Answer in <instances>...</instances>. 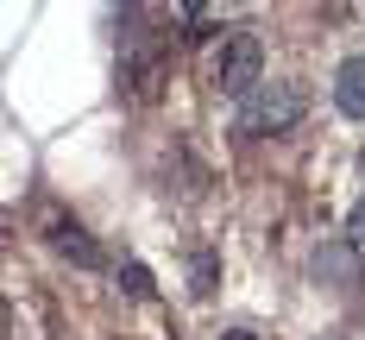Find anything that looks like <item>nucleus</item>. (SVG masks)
I'll use <instances>...</instances> for the list:
<instances>
[{"label":"nucleus","instance_id":"obj_1","mask_svg":"<svg viewBox=\"0 0 365 340\" xmlns=\"http://www.w3.org/2000/svg\"><path fill=\"white\" fill-rule=\"evenodd\" d=\"M302 113H309V88L302 82H258L240 101V133L246 139H277V133L302 126Z\"/></svg>","mask_w":365,"mask_h":340},{"label":"nucleus","instance_id":"obj_3","mask_svg":"<svg viewBox=\"0 0 365 340\" xmlns=\"http://www.w3.org/2000/svg\"><path fill=\"white\" fill-rule=\"evenodd\" d=\"M309 277L315 284H328V290H359V277H365V252L340 233V239H322L315 246V259H309Z\"/></svg>","mask_w":365,"mask_h":340},{"label":"nucleus","instance_id":"obj_6","mask_svg":"<svg viewBox=\"0 0 365 340\" xmlns=\"http://www.w3.org/2000/svg\"><path fill=\"white\" fill-rule=\"evenodd\" d=\"M120 290H126L133 302H151V297H158V284H151V271L139 259H120Z\"/></svg>","mask_w":365,"mask_h":340},{"label":"nucleus","instance_id":"obj_5","mask_svg":"<svg viewBox=\"0 0 365 340\" xmlns=\"http://www.w3.org/2000/svg\"><path fill=\"white\" fill-rule=\"evenodd\" d=\"M334 108L346 120H365V57H346L334 70Z\"/></svg>","mask_w":365,"mask_h":340},{"label":"nucleus","instance_id":"obj_9","mask_svg":"<svg viewBox=\"0 0 365 340\" xmlns=\"http://www.w3.org/2000/svg\"><path fill=\"white\" fill-rule=\"evenodd\" d=\"M182 13H189V19H202V13H208V0H177Z\"/></svg>","mask_w":365,"mask_h":340},{"label":"nucleus","instance_id":"obj_2","mask_svg":"<svg viewBox=\"0 0 365 340\" xmlns=\"http://www.w3.org/2000/svg\"><path fill=\"white\" fill-rule=\"evenodd\" d=\"M215 82H220L227 101H246L258 82H264V44L252 32H233L227 51H220V63H215Z\"/></svg>","mask_w":365,"mask_h":340},{"label":"nucleus","instance_id":"obj_7","mask_svg":"<svg viewBox=\"0 0 365 340\" xmlns=\"http://www.w3.org/2000/svg\"><path fill=\"white\" fill-rule=\"evenodd\" d=\"M189 290H195V297L215 290V252H195V259H189Z\"/></svg>","mask_w":365,"mask_h":340},{"label":"nucleus","instance_id":"obj_10","mask_svg":"<svg viewBox=\"0 0 365 340\" xmlns=\"http://www.w3.org/2000/svg\"><path fill=\"white\" fill-rule=\"evenodd\" d=\"M220 340H258V334H252V328H227Z\"/></svg>","mask_w":365,"mask_h":340},{"label":"nucleus","instance_id":"obj_8","mask_svg":"<svg viewBox=\"0 0 365 340\" xmlns=\"http://www.w3.org/2000/svg\"><path fill=\"white\" fill-rule=\"evenodd\" d=\"M346 239H353V246L365 252V195L353 202V215H346Z\"/></svg>","mask_w":365,"mask_h":340},{"label":"nucleus","instance_id":"obj_4","mask_svg":"<svg viewBox=\"0 0 365 340\" xmlns=\"http://www.w3.org/2000/svg\"><path fill=\"white\" fill-rule=\"evenodd\" d=\"M44 239H51V252H63L70 264H82V271H101L108 264V252L82 233V221H63V215H51L44 221Z\"/></svg>","mask_w":365,"mask_h":340}]
</instances>
